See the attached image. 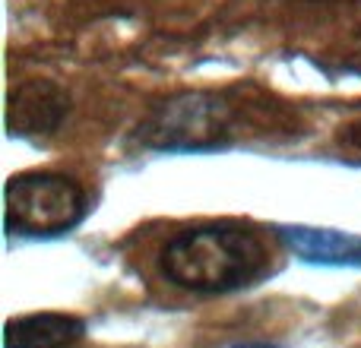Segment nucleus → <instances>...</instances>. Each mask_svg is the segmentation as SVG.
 Here are the masks:
<instances>
[{
    "mask_svg": "<svg viewBox=\"0 0 361 348\" xmlns=\"http://www.w3.org/2000/svg\"><path fill=\"white\" fill-rule=\"evenodd\" d=\"M162 273L197 294H228L267 275L269 254L250 225L209 222L180 231L162 247Z\"/></svg>",
    "mask_w": 361,
    "mask_h": 348,
    "instance_id": "1",
    "label": "nucleus"
},
{
    "mask_svg": "<svg viewBox=\"0 0 361 348\" xmlns=\"http://www.w3.org/2000/svg\"><path fill=\"white\" fill-rule=\"evenodd\" d=\"M6 231L25 237H54L76 228L86 216V193L57 171H29L6 180Z\"/></svg>",
    "mask_w": 361,
    "mask_h": 348,
    "instance_id": "2",
    "label": "nucleus"
},
{
    "mask_svg": "<svg viewBox=\"0 0 361 348\" xmlns=\"http://www.w3.org/2000/svg\"><path fill=\"white\" fill-rule=\"evenodd\" d=\"M231 108L212 92H187L169 99L140 127V143L149 149H203L225 139Z\"/></svg>",
    "mask_w": 361,
    "mask_h": 348,
    "instance_id": "3",
    "label": "nucleus"
},
{
    "mask_svg": "<svg viewBox=\"0 0 361 348\" xmlns=\"http://www.w3.org/2000/svg\"><path fill=\"white\" fill-rule=\"evenodd\" d=\"M70 111V99L57 82L29 80L16 86L6 99V130L10 137L42 139L51 137L63 124Z\"/></svg>",
    "mask_w": 361,
    "mask_h": 348,
    "instance_id": "4",
    "label": "nucleus"
},
{
    "mask_svg": "<svg viewBox=\"0 0 361 348\" xmlns=\"http://www.w3.org/2000/svg\"><path fill=\"white\" fill-rule=\"evenodd\" d=\"M276 235L301 263L361 269V235H345L339 228H314V225H282L276 228Z\"/></svg>",
    "mask_w": 361,
    "mask_h": 348,
    "instance_id": "5",
    "label": "nucleus"
},
{
    "mask_svg": "<svg viewBox=\"0 0 361 348\" xmlns=\"http://www.w3.org/2000/svg\"><path fill=\"white\" fill-rule=\"evenodd\" d=\"M82 330V320L70 313H29L4 326V342L6 348H70Z\"/></svg>",
    "mask_w": 361,
    "mask_h": 348,
    "instance_id": "6",
    "label": "nucleus"
},
{
    "mask_svg": "<svg viewBox=\"0 0 361 348\" xmlns=\"http://www.w3.org/2000/svg\"><path fill=\"white\" fill-rule=\"evenodd\" d=\"M231 348H276L269 342H241V345H231Z\"/></svg>",
    "mask_w": 361,
    "mask_h": 348,
    "instance_id": "7",
    "label": "nucleus"
}]
</instances>
